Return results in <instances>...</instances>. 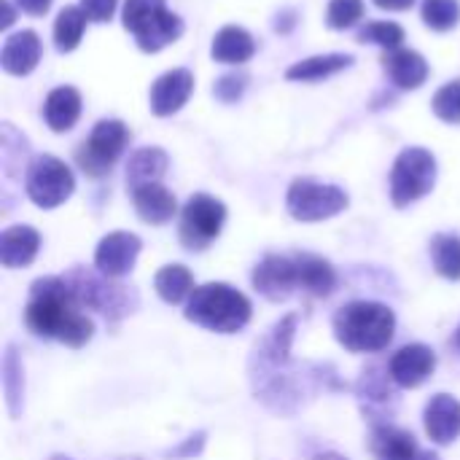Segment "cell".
Returning <instances> with one entry per match:
<instances>
[{"label":"cell","mask_w":460,"mask_h":460,"mask_svg":"<svg viewBox=\"0 0 460 460\" xmlns=\"http://www.w3.org/2000/svg\"><path fill=\"white\" fill-rule=\"evenodd\" d=\"M191 92H194V75H191V70H186V67L167 70L151 86V94H148L151 111L156 116H172V113H178L186 105V100L191 97Z\"/></svg>","instance_id":"obj_14"},{"label":"cell","mask_w":460,"mask_h":460,"mask_svg":"<svg viewBox=\"0 0 460 460\" xmlns=\"http://www.w3.org/2000/svg\"><path fill=\"white\" fill-rule=\"evenodd\" d=\"M119 0H81L84 13L89 16V22H111L116 13Z\"/></svg>","instance_id":"obj_37"},{"label":"cell","mask_w":460,"mask_h":460,"mask_svg":"<svg viewBox=\"0 0 460 460\" xmlns=\"http://www.w3.org/2000/svg\"><path fill=\"white\" fill-rule=\"evenodd\" d=\"M38 251H40V234L27 224L8 226L0 234V264L5 270H19L32 264Z\"/></svg>","instance_id":"obj_17"},{"label":"cell","mask_w":460,"mask_h":460,"mask_svg":"<svg viewBox=\"0 0 460 460\" xmlns=\"http://www.w3.org/2000/svg\"><path fill=\"white\" fill-rule=\"evenodd\" d=\"M364 16V0H332L326 11V22L334 30H348Z\"/></svg>","instance_id":"obj_35"},{"label":"cell","mask_w":460,"mask_h":460,"mask_svg":"<svg viewBox=\"0 0 460 460\" xmlns=\"http://www.w3.org/2000/svg\"><path fill=\"white\" fill-rule=\"evenodd\" d=\"M216 62L224 65H243L256 54V40L245 27L237 24H226L216 32L213 38V49H210Z\"/></svg>","instance_id":"obj_22"},{"label":"cell","mask_w":460,"mask_h":460,"mask_svg":"<svg viewBox=\"0 0 460 460\" xmlns=\"http://www.w3.org/2000/svg\"><path fill=\"white\" fill-rule=\"evenodd\" d=\"M51 460H73V458H65V456H54ZM119 460H143V458H119Z\"/></svg>","instance_id":"obj_43"},{"label":"cell","mask_w":460,"mask_h":460,"mask_svg":"<svg viewBox=\"0 0 460 460\" xmlns=\"http://www.w3.org/2000/svg\"><path fill=\"white\" fill-rule=\"evenodd\" d=\"M453 345L460 350V326H458V332H456V337H453Z\"/></svg>","instance_id":"obj_44"},{"label":"cell","mask_w":460,"mask_h":460,"mask_svg":"<svg viewBox=\"0 0 460 460\" xmlns=\"http://www.w3.org/2000/svg\"><path fill=\"white\" fill-rule=\"evenodd\" d=\"M245 84H248L245 75L232 73V75L218 78V84L213 86V94H216L221 102H237V100L243 97V92H245Z\"/></svg>","instance_id":"obj_36"},{"label":"cell","mask_w":460,"mask_h":460,"mask_svg":"<svg viewBox=\"0 0 460 460\" xmlns=\"http://www.w3.org/2000/svg\"><path fill=\"white\" fill-rule=\"evenodd\" d=\"M375 5L385 11H407L415 5V0H375Z\"/></svg>","instance_id":"obj_40"},{"label":"cell","mask_w":460,"mask_h":460,"mask_svg":"<svg viewBox=\"0 0 460 460\" xmlns=\"http://www.w3.org/2000/svg\"><path fill=\"white\" fill-rule=\"evenodd\" d=\"M3 394H5V407L11 418L22 415V394H24V377H22V358L13 345L5 348L3 356Z\"/></svg>","instance_id":"obj_29"},{"label":"cell","mask_w":460,"mask_h":460,"mask_svg":"<svg viewBox=\"0 0 460 460\" xmlns=\"http://www.w3.org/2000/svg\"><path fill=\"white\" fill-rule=\"evenodd\" d=\"M431 108H434V113H437L442 121H447V124H460V78L445 84V86L434 94Z\"/></svg>","instance_id":"obj_34"},{"label":"cell","mask_w":460,"mask_h":460,"mask_svg":"<svg viewBox=\"0 0 460 460\" xmlns=\"http://www.w3.org/2000/svg\"><path fill=\"white\" fill-rule=\"evenodd\" d=\"M183 35V19L178 13H172L170 8H164L159 16H154L140 32H135V40L143 51L148 54H156L162 51L164 46L175 43L178 38Z\"/></svg>","instance_id":"obj_24"},{"label":"cell","mask_w":460,"mask_h":460,"mask_svg":"<svg viewBox=\"0 0 460 460\" xmlns=\"http://www.w3.org/2000/svg\"><path fill=\"white\" fill-rule=\"evenodd\" d=\"M86 13L81 5H65L59 13H57V22H54V46L57 51L67 54L73 51L81 38H84V30H86Z\"/></svg>","instance_id":"obj_28"},{"label":"cell","mask_w":460,"mask_h":460,"mask_svg":"<svg viewBox=\"0 0 460 460\" xmlns=\"http://www.w3.org/2000/svg\"><path fill=\"white\" fill-rule=\"evenodd\" d=\"M431 261L434 270L447 278L460 280V237L458 234H437L431 240Z\"/></svg>","instance_id":"obj_30"},{"label":"cell","mask_w":460,"mask_h":460,"mask_svg":"<svg viewBox=\"0 0 460 460\" xmlns=\"http://www.w3.org/2000/svg\"><path fill=\"white\" fill-rule=\"evenodd\" d=\"M296 315H286L256 345L251 358V380L256 399L278 415H294L302 399L313 394V383L321 380V367L307 375L291 367V342L296 332Z\"/></svg>","instance_id":"obj_1"},{"label":"cell","mask_w":460,"mask_h":460,"mask_svg":"<svg viewBox=\"0 0 460 460\" xmlns=\"http://www.w3.org/2000/svg\"><path fill=\"white\" fill-rule=\"evenodd\" d=\"M3 8H5V13H3V27H11V24H13V8H11L8 0H3Z\"/></svg>","instance_id":"obj_41"},{"label":"cell","mask_w":460,"mask_h":460,"mask_svg":"<svg viewBox=\"0 0 460 460\" xmlns=\"http://www.w3.org/2000/svg\"><path fill=\"white\" fill-rule=\"evenodd\" d=\"M253 288L270 302H286L294 291H302L296 253L294 256H283V253L264 256L253 270Z\"/></svg>","instance_id":"obj_11"},{"label":"cell","mask_w":460,"mask_h":460,"mask_svg":"<svg viewBox=\"0 0 460 460\" xmlns=\"http://www.w3.org/2000/svg\"><path fill=\"white\" fill-rule=\"evenodd\" d=\"M164 8H167L164 0H127V3H124V11H121L124 27L135 35V32H140L154 16H159Z\"/></svg>","instance_id":"obj_33"},{"label":"cell","mask_w":460,"mask_h":460,"mask_svg":"<svg viewBox=\"0 0 460 460\" xmlns=\"http://www.w3.org/2000/svg\"><path fill=\"white\" fill-rule=\"evenodd\" d=\"M423 423L434 445H453L460 437V402L450 394H437L426 404Z\"/></svg>","instance_id":"obj_15"},{"label":"cell","mask_w":460,"mask_h":460,"mask_svg":"<svg viewBox=\"0 0 460 460\" xmlns=\"http://www.w3.org/2000/svg\"><path fill=\"white\" fill-rule=\"evenodd\" d=\"M127 143H129L127 124L119 121V119H102V121L94 124L89 137L81 143V148L75 154V162L86 175L102 178V175H108L113 170V164L124 154Z\"/></svg>","instance_id":"obj_7"},{"label":"cell","mask_w":460,"mask_h":460,"mask_svg":"<svg viewBox=\"0 0 460 460\" xmlns=\"http://www.w3.org/2000/svg\"><path fill=\"white\" fill-rule=\"evenodd\" d=\"M396 315L380 302H348L334 315V337L350 353H380L394 342Z\"/></svg>","instance_id":"obj_3"},{"label":"cell","mask_w":460,"mask_h":460,"mask_svg":"<svg viewBox=\"0 0 460 460\" xmlns=\"http://www.w3.org/2000/svg\"><path fill=\"white\" fill-rule=\"evenodd\" d=\"M65 278L73 286L84 310H97L108 321H119V318L135 313V307H137V294L121 283H113V278H105L102 272L94 275L84 267H75Z\"/></svg>","instance_id":"obj_5"},{"label":"cell","mask_w":460,"mask_h":460,"mask_svg":"<svg viewBox=\"0 0 460 460\" xmlns=\"http://www.w3.org/2000/svg\"><path fill=\"white\" fill-rule=\"evenodd\" d=\"M132 202H135V213L154 226H162L167 221H172L178 202L175 194L170 189H164L162 183H146L132 189Z\"/></svg>","instance_id":"obj_19"},{"label":"cell","mask_w":460,"mask_h":460,"mask_svg":"<svg viewBox=\"0 0 460 460\" xmlns=\"http://www.w3.org/2000/svg\"><path fill=\"white\" fill-rule=\"evenodd\" d=\"M313 460H348L345 456H340V453H321V456H315Z\"/></svg>","instance_id":"obj_42"},{"label":"cell","mask_w":460,"mask_h":460,"mask_svg":"<svg viewBox=\"0 0 460 460\" xmlns=\"http://www.w3.org/2000/svg\"><path fill=\"white\" fill-rule=\"evenodd\" d=\"M40 62V38L32 30H19L8 35L0 51V65L11 75H27Z\"/></svg>","instance_id":"obj_18"},{"label":"cell","mask_w":460,"mask_h":460,"mask_svg":"<svg viewBox=\"0 0 460 460\" xmlns=\"http://www.w3.org/2000/svg\"><path fill=\"white\" fill-rule=\"evenodd\" d=\"M348 202L350 199L340 186L318 183L313 178H296L288 186V194H286L288 213L302 224H315V221L334 218L337 213H342L348 208Z\"/></svg>","instance_id":"obj_8"},{"label":"cell","mask_w":460,"mask_h":460,"mask_svg":"<svg viewBox=\"0 0 460 460\" xmlns=\"http://www.w3.org/2000/svg\"><path fill=\"white\" fill-rule=\"evenodd\" d=\"M358 40L361 43H375L385 51L402 49L404 43V30L396 22H369L367 27L358 30Z\"/></svg>","instance_id":"obj_32"},{"label":"cell","mask_w":460,"mask_h":460,"mask_svg":"<svg viewBox=\"0 0 460 460\" xmlns=\"http://www.w3.org/2000/svg\"><path fill=\"white\" fill-rule=\"evenodd\" d=\"M154 288L162 302L181 305V302L191 299V294H194V275L183 264H167L156 272Z\"/></svg>","instance_id":"obj_27"},{"label":"cell","mask_w":460,"mask_h":460,"mask_svg":"<svg viewBox=\"0 0 460 460\" xmlns=\"http://www.w3.org/2000/svg\"><path fill=\"white\" fill-rule=\"evenodd\" d=\"M437 183V159L426 148H404L391 170V199L396 208H407L423 199Z\"/></svg>","instance_id":"obj_6"},{"label":"cell","mask_w":460,"mask_h":460,"mask_svg":"<svg viewBox=\"0 0 460 460\" xmlns=\"http://www.w3.org/2000/svg\"><path fill=\"white\" fill-rule=\"evenodd\" d=\"M420 13L431 30L447 32L460 22V3L458 0H423Z\"/></svg>","instance_id":"obj_31"},{"label":"cell","mask_w":460,"mask_h":460,"mask_svg":"<svg viewBox=\"0 0 460 460\" xmlns=\"http://www.w3.org/2000/svg\"><path fill=\"white\" fill-rule=\"evenodd\" d=\"M251 313L253 307L248 296L229 283H205L194 288L191 299L186 302V321L216 334H234L245 329Z\"/></svg>","instance_id":"obj_4"},{"label":"cell","mask_w":460,"mask_h":460,"mask_svg":"<svg viewBox=\"0 0 460 460\" xmlns=\"http://www.w3.org/2000/svg\"><path fill=\"white\" fill-rule=\"evenodd\" d=\"M372 456L377 460H423V450L418 447L415 437L391 423H375L369 439Z\"/></svg>","instance_id":"obj_16"},{"label":"cell","mask_w":460,"mask_h":460,"mask_svg":"<svg viewBox=\"0 0 460 460\" xmlns=\"http://www.w3.org/2000/svg\"><path fill=\"white\" fill-rule=\"evenodd\" d=\"M437 369V353L429 345H404L388 361V377L399 388H418L423 385Z\"/></svg>","instance_id":"obj_13"},{"label":"cell","mask_w":460,"mask_h":460,"mask_svg":"<svg viewBox=\"0 0 460 460\" xmlns=\"http://www.w3.org/2000/svg\"><path fill=\"white\" fill-rule=\"evenodd\" d=\"M81 116V94L73 86H57L43 102V119L54 132H67Z\"/></svg>","instance_id":"obj_23"},{"label":"cell","mask_w":460,"mask_h":460,"mask_svg":"<svg viewBox=\"0 0 460 460\" xmlns=\"http://www.w3.org/2000/svg\"><path fill=\"white\" fill-rule=\"evenodd\" d=\"M24 323L35 337L57 340L67 348H84L94 337V323L65 275L38 278L30 286Z\"/></svg>","instance_id":"obj_2"},{"label":"cell","mask_w":460,"mask_h":460,"mask_svg":"<svg viewBox=\"0 0 460 460\" xmlns=\"http://www.w3.org/2000/svg\"><path fill=\"white\" fill-rule=\"evenodd\" d=\"M167 154L162 148H140L129 156V164H127V186L129 189H137V186H146V183H159V178L167 172Z\"/></svg>","instance_id":"obj_25"},{"label":"cell","mask_w":460,"mask_h":460,"mask_svg":"<svg viewBox=\"0 0 460 460\" xmlns=\"http://www.w3.org/2000/svg\"><path fill=\"white\" fill-rule=\"evenodd\" d=\"M205 439H208V434H205V431H197V434H194V437H189L183 445L172 447V450L167 453V458H172V460L197 458V456L202 453V447H205Z\"/></svg>","instance_id":"obj_38"},{"label":"cell","mask_w":460,"mask_h":460,"mask_svg":"<svg viewBox=\"0 0 460 460\" xmlns=\"http://www.w3.org/2000/svg\"><path fill=\"white\" fill-rule=\"evenodd\" d=\"M350 65H353V54H318V57L294 62L286 70V78L288 81H323Z\"/></svg>","instance_id":"obj_26"},{"label":"cell","mask_w":460,"mask_h":460,"mask_svg":"<svg viewBox=\"0 0 460 460\" xmlns=\"http://www.w3.org/2000/svg\"><path fill=\"white\" fill-rule=\"evenodd\" d=\"M296 264H299V286L305 294L326 299L334 294L337 288V270L315 253H296Z\"/></svg>","instance_id":"obj_21"},{"label":"cell","mask_w":460,"mask_h":460,"mask_svg":"<svg viewBox=\"0 0 460 460\" xmlns=\"http://www.w3.org/2000/svg\"><path fill=\"white\" fill-rule=\"evenodd\" d=\"M24 191L32 205L43 210H54L70 199V194L75 191V178L62 159L43 154V156H35L32 164L27 167Z\"/></svg>","instance_id":"obj_9"},{"label":"cell","mask_w":460,"mask_h":460,"mask_svg":"<svg viewBox=\"0 0 460 460\" xmlns=\"http://www.w3.org/2000/svg\"><path fill=\"white\" fill-rule=\"evenodd\" d=\"M383 65H385L388 78L399 89H420L426 84V78H429V62L423 59V54H418L412 49L385 51Z\"/></svg>","instance_id":"obj_20"},{"label":"cell","mask_w":460,"mask_h":460,"mask_svg":"<svg viewBox=\"0 0 460 460\" xmlns=\"http://www.w3.org/2000/svg\"><path fill=\"white\" fill-rule=\"evenodd\" d=\"M16 5L30 16H43L51 8V0H16Z\"/></svg>","instance_id":"obj_39"},{"label":"cell","mask_w":460,"mask_h":460,"mask_svg":"<svg viewBox=\"0 0 460 460\" xmlns=\"http://www.w3.org/2000/svg\"><path fill=\"white\" fill-rule=\"evenodd\" d=\"M226 205L210 194H194L181 213V243L186 251H205L224 229Z\"/></svg>","instance_id":"obj_10"},{"label":"cell","mask_w":460,"mask_h":460,"mask_svg":"<svg viewBox=\"0 0 460 460\" xmlns=\"http://www.w3.org/2000/svg\"><path fill=\"white\" fill-rule=\"evenodd\" d=\"M140 237L132 232H111L100 240L97 251H94V267L97 272H102L105 278H124L132 272L137 256H140Z\"/></svg>","instance_id":"obj_12"}]
</instances>
